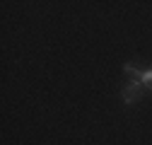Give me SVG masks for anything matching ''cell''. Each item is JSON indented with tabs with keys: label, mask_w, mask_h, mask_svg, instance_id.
Wrapping results in <instances>:
<instances>
[{
	"label": "cell",
	"mask_w": 152,
	"mask_h": 145,
	"mask_svg": "<svg viewBox=\"0 0 152 145\" xmlns=\"http://www.w3.org/2000/svg\"><path fill=\"white\" fill-rule=\"evenodd\" d=\"M142 92H145V87H142L140 80H128V82L123 85V89H121V99H123V104L133 106V104L140 102Z\"/></svg>",
	"instance_id": "1"
},
{
	"label": "cell",
	"mask_w": 152,
	"mask_h": 145,
	"mask_svg": "<svg viewBox=\"0 0 152 145\" xmlns=\"http://www.w3.org/2000/svg\"><path fill=\"white\" fill-rule=\"evenodd\" d=\"M140 82H142L145 89H150V92H152V65H150V68H142V72H140Z\"/></svg>",
	"instance_id": "2"
}]
</instances>
